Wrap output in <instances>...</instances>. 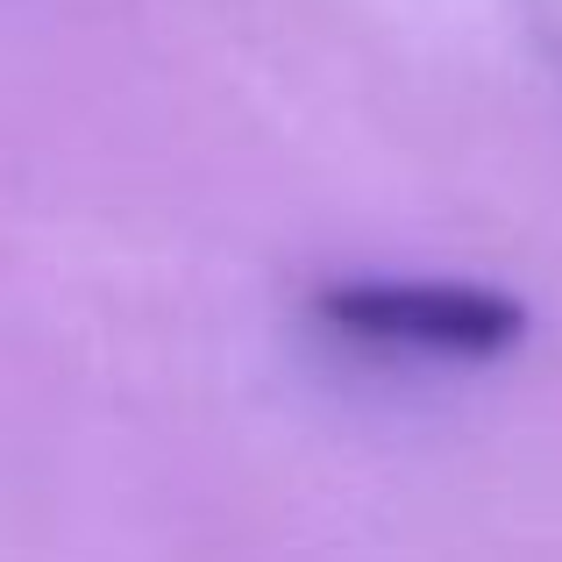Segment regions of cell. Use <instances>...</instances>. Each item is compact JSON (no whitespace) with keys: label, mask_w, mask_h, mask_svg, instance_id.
I'll return each mask as SVG.
<instances>
[{"label":"cell","mask_w":562,"mask_h":562,"mask_svg":"<svg viewBox=\"0 0 562 562\" xmlns=\"http://www.w3.org/2000/svg\"><path fill=\"white\" fill-rule=\"evenodd\" d=\"M321 328H335L342 342L392 349V357H435V363H492L513 357L535 328L527 300H513L506 285L484 278H328L314 292Z\"/></svg>","instance_id":"6da1fadb"}]
</instances>
